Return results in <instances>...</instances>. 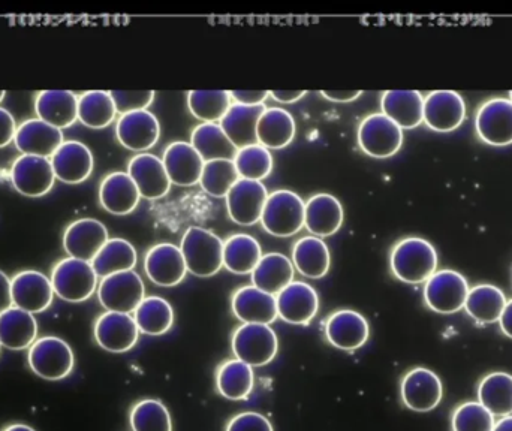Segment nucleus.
<instances>
[{"label": "nucleus", "instance_id": "obj_1", "mask_svg": "<svg viewBox=\"0 0 512 431\" xmlns=\"http://www.w3.org/2000/svg\"><path fill=\"white\" fill-rule=\"evenodd\" d=\"M390 265L396 279L411 285H420L436 273L438 252L424 238H403L391 252Z\"/></svg>", "mask_w": 512, "mask_h": 431}, {"label": "nucleus", "instance_id": "obj_2", "mask_svg": "<svg viewBox=\"0 0 512 431\" xmlns=\"http://www.w3.org/2000/svg\"><path fill=\"white\" fill-rule=\"evenodd\" d=\"M188 271L197 277H212L224 267V241L209 229L191 226L180 243Z\"/></svg>", "mask_w": 512, "mask_h": 431}, {"label": "nucleus", "instance_id": "obj_3", "mask_svg": "<svg viewBox=\"0 0 512 431\" xmlns=\"http://www.w3.org/2000/svg\"><path fill=\"white\" fill-rule=\"evenodd\" d=\"M54 295L66 303H83L98 291V274L92 264L75 258H65L51 271Z\"/></svg>", "mask_w": 512, "mask_h": 431}, {"label": "nucleus", "instance_id": "obj_4", "mask_svg": "<svg viewBox=\"0 0 512 431\" xmlns=\"http://www.w3.org/2000/svg\"><path fill=\"white\" fill-rule=\"evenodd\" d=\"M27 363L30 370L45 381L68 378L74 370L75 357L71 346L56 336L36 339L29 348Z\"/></svg>", "mask_w": 512, "mask_h": 431}, {"label": "nucleus", "instance_id": "obj_5", "mask_svg": "<svg viewBox=\"0 0 512 431\" xmlns=\"http://www.w3.org/2000/svg\"><path fill=\"white\" fill-rule=\"evenodd\" d=\"M233 354L237 360L254 367H264L276 358L279 339L270 325L243 324L234 331Z\"/></svg>", "mask_w": 512, "mask_h": 431}, {"label": "nucleus", "instance_id": "obj_6", "mask_svg": "<svg viewBox=\"0 0 512 431\" xmlns=\"http://www.w3.org/2000/svg\"><path fill=\"white\" fill-rule=\"evenodd\" d=\"M306 203L292 191H274L268 194L261 223L274 237H291L304 226Z\"/></svg>", "mask_w": 512, "mask_h": 431}, {"label": "nucleus", "instance_id": "obj_7", "mask_svg": "<svg viewBox=\"0 0 512 431\" xmlns=\"http://www.w3.org/2000/svg\"><path fill=\"white\" fill-rule=\"evenodd\" d=\"M98 298L107 312L134 313L146 298V288L140 274L134 270L111 274L101 279Z\"/></svg>", "mask_w": 512, "mask_h": 431}, {"label": "nucleus", "instance_id": "obj_8", "mask_svg": "<svg viewBox=\"0 0 512 431\" xmlns=\"http://www.w3.org/2000/svg\"><path fill=\"white\" fill-rule=\"evenodd\" d=\"M469 283L454 270L436 271L424 285V301L433 312L453 315L465 309Z\"/></svg>", "mask_w": 512, "mask_h": 431}, {"label": "nucleus", "instance_id": "obj_9", "mask_svg": "<svg viewBox=\"0 0 512 431\" xmlns=\"http://www.w3.org/2000/svg\"><path fill=\"white\" fill-rule=\"evenodd\" d=\"M358 144L370 158H391L402 147L403 131L384 114H372L358 128Z\"/></svg>", "mask_w": 512, "mask_h": 431}, {"label": "nucleus", "instance_id": "obj_10", "mask_svg": "<svg viewBox=\"0 0 512 431\" xmlns=\"http://www.w3.org/2000/svg\"><path fill=\"white\" fill-rule=\"evenodd\" d=\"M403 405L415 412L438 408L444 396L441 378L432 370L417 367L406 373L400 384Z\"/></svg>", "mask_w": 512, "mask_h": 431}, {"label": "nucleus", "instance_id": "obj_11", "mask_svg": "<svg viewBox=\"0 0 512 431\" xmlns=\"http://www.w3.org/2000/svg\"><path fill=\"white\" fill-rule=\"evenodd\" d=\"M54 180L56 176H54L50 159L21 155L12 164V186L24 197H44L53 189Z\"/></svg>", "mask_w": 512, "mask_h": 431}, {"label": "nucleus", "instance_id": "obj_12", "mask_svg": "<svg viewBox=\"0 0 512 431\" xmlns=\"http://www.w3.org/2000/svg\"><path fill=\"white\" fill-rule=\"evenodd\" d=\"M95 340L105 351L123 354L131 351L140 339L134 316L128 313L105 312L96 319Z\"/></svg>", "mask_w": 512, "mask_h": 431}, {"label": "nucleus", "instance_id": "obj_13", "mask_svg": "<svg viewBox=\"0 0 512 431\" xmlns=\"http://www.w3.org/2000/svg\"><path fill=\"white\" fill-rule=\"evenodd\" d=\"M12 303L24 312L42 313L51 306L54 289L45 274L24 270L11 279Z\"/></svg>", "mask_w": 512, "mask_h": 431}, {"label": "nucleus", "instance_id": "obj_14", "mask_svg": "<svg viewBox=\"0 0 512 431\" xmlns=\"http://www.w3.org/2000/svg\"><path fill=\"white\" fill-rule=\"evenodd\" d=\"M466 119V104L460 93L436 90L424 98V123L432 131H456Z\"/></svg>", "mask_w": 512, "mask_h": 431}, {"label": "nucleus", "instance_id": "obj_15", "mask_svg": "<svg viewBox=\"0 0 512 431\" xmlns=\"http://www.w3.org/2000/svg\"><path fill=\"white\" fill-rule=\"evenodd\" d=\"M478 137L486 144L505 147L512 144V102L510 99L493 98L481 105L477 113Z\"/></svg>", "mask_w": 512, "mask_h": 431}, {"label": "nucleus", "instance_id": "obj_16", "mask_svg": "<svg viewBox=\"0 0 512 431\" xmlns=\"http://www.w3.org/2000/svg\"><path fill=\"white\" fill-rule=\"evenodd\" d=\"M267 198V188L262 182L239 179L227 195L228 215L237 225H255L261 222Z\"/></svg>", "mask_w": 512, "mask_h": 431}, {"label": "nucleus", "instance_id": "obj_17", "mask_svg": "<svg viewBox=\"0 0 512 431\" xmlns=\"http://www.w3.org/2000/svg\"><path fill=\"white\" fill-rule=\"evenodd\" d=\"M144 270L147 277L162 288L180 285L188 273L182 250L171 243L152 247L144 258Z\"/></svg>", "mask_w": 512, "mask_h": 431}, {"label": "nucleus", "instance_id": "obj_18", "mask_svg": "<svg viewBox=\"0 0 512 431\" xmlns=\"http://www.w3.org/2000/svg\"><path fill=\"white\" fill-rule=\"evenodd\" d=\"M119 143L132 152H146L161 137V125L149 110L134 111L119 117L116 125Z\"/></svg>", "mask_w": 512, "mask_h": 431}, {"label": "nucleus", "instance_id": "obj_19", "mask_svg": "<svg viewBox=\"0 0 512 431\" xmlns=\"http://www.w3.org/2000/svg\"><path fill=\"white\" fill-rule=\"evenodd\" d=\"M277 316L286 324L309 325L319 310L318 292L304 282H292L276 295Z\"/></svg>", "mask_w": 512, "mask_h": 431}, {"label": "nucleus", "instance_id": "obj_20", "mask_svg": "<svg viewBox=\"0 0 512 431\" xmlns=\"http://www.w3.org/2000/svg\"><path fill=\"white\" fill-rule=\"evenodd\" d=\"M50 162L56 179L66 185L86 182L95 167L89 147L75 140L63 141Z\"/></svg>", "mask_w": 512, "mask_h": 431}, {"label": "nucleus", "instance_id": "obj_21", "mask_svg": "<svg viewBox=\"0 0 512 431\" xmlns=\"http://www.w3.org/2000/svg\"><path fill=\"white\" fill-rule=\"evenodd\" d=\"M325 336L334 348L357 351L369 340V322L355 310H337L325 322Z\"/></svg>", "mask_w": 512, "mask_h": 431}, {"label": "nucleus", "instance_id": "obj_22", "mask_svg": "<svg viewBox=\"0 0 512 431\" xmlns=\"http://www.w3.org/2000/svg\"><path fill=\"white\" fill-rule=\"evenodd\" d=\"M108 240L104 223L96 219H78L66 228L63 249L69 258L92 262Z\"/></svg>", "mask_w": 512, "mask_h": 431}, {"label": "nucleus", "instance_id": "obj_23", "mask_svg": "<svg viewBox=\"0 0 512 431\" xmlns=\"http://www.w3.org/2000/svg\"><path fill=\"white\" fill-rule=\"evenodd\" d=\"M140 191L141 198L161 200L170 192L171 183L164 162L152 153H140L129 161L128 171Z\"/></svg>", "mask_w": 512, "mask_h": 431}, {"label": "nucleus", "instance_id": "obj_24", "mask_svg": "<svg viewBox=\"0 0 512 431\" xmlns=\"http://www.w3.org/2000/svg\"><path fill=\"white\" fill-rule=\"evenodd\" d=\"M63 132L39 119H29L17 126L14 144L21 155L51 158L63 144Z\"/></svg>", "mask_w": 512, "mask_h": 431}, {"label": "nucleus", "instance_id": "obj_25", "mask_svg": "<svg viewBox=\"0 0 512 431\" xmlns=\"http://www.w3.org/2000/svg\"><path fill=\"white\" fill-rule=\"evenodd\" d=\"M165 170L173 185L189 188L200 183L203 174L204 159L191 143L176 141L165 149L162 156Z\"/></svg>", "mask_w": 512, "mask_h": 431}, {"label": "nucleus", "instance_id": "obj_26", "mask_svg": "<svg viewBox=\"0 0 512 431\" xmlns=\"http://www.w3.org/2000/svg\"><path fill=\"white\" fill-rule=\"evenodd\" d=\"M231 306L234 316L243 324L270 325L279 318L276 297L254 285L237 289L233 294Z\"/></svg>", "mask_w": 512, "mask_h": 431}, {"label": "nucleus", "instance_id": "obj_27", "mask_svg": "<svg viewBox=\"0 0 512 431\" xmlns=\"http://www.w3.org/2000/svg\"><path fill=\"white\" fill-rule=\"evenodd\" d=\"M36 119L54 126L71 128L78 120V96L69 90H42L35 98Z\"/></svg>", "mask_w": 512, "mask_h": 431}, {"label": "nucleus", "instance_id": "obj_28", "mask_svg": "<svg viewBox=\"0 0 512 431\" xmlns=\"http://www.w3.org/2000/svg\"><path fill=\"white\" fill-rule=\"evenodd\" d=\"M140 200V191L128 173L108 174L99 186V203L111 215H129L137 209Z\"/></svg>", "mask_w": 512, "mask_h": 431}, {"label": "nucleus", "instance_id": "obj_29", "mask_svg": "<svg viewBox=\"0 0 512 431\" xmlns=\"http://www.w3.org/2000/svg\"><path fill=\"white\" fill-rule=\"evenodd\" d=\"M381 108L402 131L424 122V98L417 90H388L382 95Z\"/></svg>", "mask_w": 512, "mask_h": 431}, {"label": "nucleus", "instance_id": "obj_30", "mask_svg": "<svg viewBox=\"0 0 512 431\" xmlns=\"http://www.w3.org/2000/svg\"><path fill=\"white\" fill-rule=\"evenodd\" d=\"M342 204L330 194H318L310 198L304 207V226L315 237H330L339 231L343 223Z\"/></svg>", "mask_w": 512, "mask_h": 431}, {"label": "nucleus", "instance_id": "obj_31", "mask_svg": "<svg viewBox=\"0 0 512 431\" xmlns=\"http://www.w3.org/2000/svg\"><path fill=\"white\" fill-rule=\"evenodd\" d=\"M38 339V322L32 313L9 307L0 313V345L9 351H23Z\"/></svg>", "mask_w": 512, "mask_h": 431}, {"label": "nucleus", "instance_id": "obj_32", "mask_svg": "<svg viewBox=\"0 0 512 431\" xmlns=\"http://www.w3.org/2000/svg\"><path fill=\"white\" fill-rule=\"evenodd\" d=\"M265 110H267L265 105L248 107V105L233 104L224 119L219 122L237 150L258 144L256 126Z\"/></svg>", "mask_w": 512, "mask_h": 431}, {"label": "nucleus", "instance_id": "obj_33", "mask_svg": "<svg viewBox=\"0 0 512 431\" xmlns=\"http://www.w3.org/2000/svg\"><path fill=\"white\" fill-rule=\"evenodd\" d=\"M252 283L256 288L276 297L286 286L294 282L295 267L282 253H267L252 271Z\"/></svg>", "mask_w": 512, "mask_h": 431}, {"label": "nucleus", "instance_id": "obj_34", "mask_svg": "<svg viewBox=\"0 0 512 431\" xmlns=\"http://www.w3.org/2000/svg\"><path fill=\"white\" fill-rule=\"evenodd\" d=\"M292 264L304 277L322 279L330 270V250L325 241L315 235L300 238L292 247Z\"/></svg>", "mask_w": 512, "mask_h": 431}, {"label": "nucleus", "instance_id": "obj_35", "mask_svg": "<svg viewBox=\"0 0 512 431\" xmlns=\"http://www.w3.org/2000/svg\"><path fill=\"white\" fill-rule=\"evenodd\" d=\"M258 144L268 150H280L289 146L295 137V120L283 108H267L256 126Z\"/></svg>", "mask_w": 512, "mask_h": 431}, {"label": "nucleus", "instance_id": "obj_36", "mask_svg": "<svg viewBox=\"0 0 512 431\" xmlns=\"http://www.w3.org/2000/svg\"><path fill=\"white\" fill-rule=\"evenodd\" d=\"M255 385L254 369L240 360H228L216 370V388L225 399L239 402L251 396Z\"/></svg>", "mask_w": 512, "mask_h": 431}, {"label": "nucleus", "instance_id": "obj_37", "mask_svg": "<svg viewBox=\"0 0 512 431\" xmlns=\"http://www.w3.org/2000/svg\"><path fill=\"white\" fill-rule=\"evenodd\" d=\"M507 303V297L498 286L477 285L469 289L465 309L478 324H495L501 319Z\"/></svg>", "mask_w": 512, "mask_h": 431}, {"label": "nucleus", "instance_id": "obj_38", "mask_svg": "<svg viewBox=\"0 0 512 431\" xmlns=\"http://www.w3.org/2000/svg\"><path fill=\"white\" fill-rule=\"evenodd\" d=\"M137 261V250L128 240L110 238L90 264L98 277L104 279L111 274L134 270Z\"/></svg>", "mask_w": 512, "mask_h": 431}, {"label": "nucleus", "instance_id": "obj_39", "mask_svg": "<svg viewBox=\"0 0 512 431\" xmlns=\"http://www.w3.org/2000/svg\"><path fill=\"white\" fill-rule=\"evenodd\" d=\"M191 144L204 162L230 159L234 161L237 147L231 143L219 123H201L192 131Z\"/></svg>", "mask_w": 512, "mask_h": 431}, {"label": "nucleus", "instance_id": "obj_40", "mask_svg": "<svg viewBox=\"0 0 512 431\" xmlns=\"http://www.w3.org/2000/svg\"><path fill=\"white\" fill-rule=\"evenodd\" d=\"M261 258V244L252 235L234 234L224 241V267L231 273L252 274Z\"/></svg>", "mask_w": 512, "mask_h": 431}, {"label": "nucleus", "instance_id": "obj_41", "mask_svg": "<svg viewBox=\"0 0 512 431\" xmlns=\"http://www.w3.org/2000/svg\"><path fill=\"white\" fill-rule=\"evenodd\" d=\"M478 402L493 417L512 415V376L505 372L486 376L478 387Z\"/></svg>", "mask_w": 512, "mask_h": 431}, {"label": "nucleus", "instance_id": "obj_42", "mask_svg": "<svg viewBox=\"0 0 512 431\" xmlns=\"http://www.w3.org/2000/svg\"><path fill=\"white\" fill-rule=\"evenodd\" d=\"M134 319L140 333L146 336H162L173 327V306L164 298L150 295L141 301L134 312Z\"/></svg>", "mask_w": 512, "mask_h": 431}, {"label": "nucleus", "instance_id": "obj_43", "mask_svg": "<svg viewBox=\"0 0 512 431\" xmlns=\"http://www.w3.org/2000/svg\"><path fill=\"white\" fill-rule=\"evenodd\" d=\"M117 110L110 92L89 90L78 96V120L90 129H104L116 120Z\"/></svg>", "mask_w": 512, "mask_h": 431}, {"label": "nucleus", "instance_id": "obj_44", "mask_svg": "<svg viewBox=\"0 0 512 431\" xmlns=\"http://www.w3.org/2000/svg\"><path fill=\"white\" fill-rule=\"evenodd\" d=\"M233 105L227 90H191L188 93V107L192 116L203 123H219Z\"/></svg>", "mask_w": 512, "mask_h": 431}, {"label": "nucleus", "instance_id": "obj_45", "mask_svg": "<svg viewBox=\"0 0 512 431\" xmlns=\"http://www.w3.org/2000/svg\"><path fill=\"white\" fill-rule=\"evenodd\" d=\"M132 431H173V418L161 400H141L129 415Z\"/></svg>", "mask_w": 512, "mask_h": 431}, {"label": "nucleus", "instance_id": "obj_46", "mask_svg": "<svg viewBox=\"0 0 512 431\" xmlns=\"http://www.w3.org/2000/svg\"><path fill=\"white\" fill-rule=\"evenodd\" d=\"M240 179L234 161L218 159L204 164L200 185L204 192L215 198H227L237 180Z\"/></svg>", "mask_w": 512, "mask_h": 431}, {"label": "nucleus", "instance_id": "obj_47", "mask_svg": "<svg viewBox=\"0 0 512 431\" xmlns=\"http://www.w3.org/2000/svg\"><path fill=\"white\" fill-rule=\"evenodd\" d=\"M234 165H236L240 179L261 182L265 177L270 176L271 170H273V156H271L270 150L265 149L261 144H255V146L237 150Z\"/></svg>", "mask_w": 512, "mask_h": 431}, {"label": "nucleus", "instance_id": "obj_48", "mask_svg": "<svg viewBox=\"0 0 512 431\" xmlns=\"http://www.w3.org/2000/svg\"><path fill=\"white\" fill-rule=\"evenodd\" d=\"M453 431H493L495 417L480 402H468L454 411Z\"/></svg>", "mask_w": 512, "mask_h": 431}, {"label": "nucleus", "instance_id": "obj_49", "mask_svg": "<svg viewBox=\"0 0 512 431\" xmlns=\"http://www.w3.org/2000/svg\"><path fill=\"white\" fill-rule=\"evenodd\" d=\"M110 95L120 116L147 110L155 99L153 90H111Z\"/></svg>", "mask_w": 512, "mask_h": 431}, {"label": "nucleus", "instance_id": "obj_50", "mask_svg": "<svg viewBox=\"0 0 512 431\" xmlns=\"http://www.w3.org/2000/svg\"><path fill=\"white\" fill-rule=\"evenodd\" d=\"M225 431H274L270 420L258 412H243L228 423Z\"/></svg>", "mask_w": 512, "mask_h": 431}, {"label": "nucleus", "instance_id": "obj_51", "mask_svg": "<svg viewBox=\"0 0 512 431\" xmlns=\"http://www.w3.org/2000/svg\"><path fill=\"white\" fill-rule=\"evenodd\" d=\"M230 95L233 104L256 107V105H264L265 99L270 96V92L268 90H233Z\"/></svg>", "mask_w": 512, "mask_h": 431}, {"label": "nucleus", "instance_id": "obj_52", "mask_svg": "<svg viewBox=\"0 0 512 431\" xmlns=\"http://www.w3.org/2000/svg\"><path fill=\"white\" fill-rule=\"evenodd\" d=\"M15 132L17 125L14 116L5 108H0V149L14 143Z\"/></svg>", "mask_w": 512, "mask_h": 431}, {"label": "nucleus", "instance_id": "obj_53", "mask_svg": "<svg viewBox=\"0 0 512 431\" xmlns=\"http://www.w3.org/2000/svg\"><path fill=\"white\" fill-rule=\"evenodd\" d=\"M14 306L12 303L11 279L0 271V313Z\"/></svg>", "mask_w": 512, "mask_h": 431}, {"label": "nucleus", "instance_id": "obj_54", "mask_svg": "<svg viewBox=\"0 0 512 431\" xmlns=\"http://www.w3.org/2000/svg\"><path fill=\"white\" fill-rule=\"evenodd\" d=\"M361 90H342V92H336V90H322L321 95L324 96L328 101L333 102H352L355 99L360 98Z\"/></svg>", "mask_w": 512, "mask_h": 431}, {"label": "nucleus", "instance_id": "obj_55", "mask_svg": "<svg viewBox=\"0 0 512 431\" xmlns=\"http://www.w3.org/2000/svg\"><path fill=\"white\" fill-rule=\"evenodd\" d=\"M306 90H271L270 96L280 104H292L306 96Z\"/></svg>", "mask_w": 512, "mask_h": 431}, {"label": "nucleus", "instance_id": "obj_56", "mask_svg": "<svg viewBox=\"0 0 512 431\" xmlns=\"http://www.w3.org/2000/svg\"><path fill=\"white\" fill-rule=\"evenodd\" d=\"M499 325H501L502 333L512 339V300H508L501 319H499Z\"/></svg>", "mask_w": 512, "mask_h": 431}, {"label": "nucleus", "instance_id": "obj_57", "mask_svg": "<svg viewBox=\"0 0 512 431\" xmlns=\"http://www.w3.org/2000/svg\"><path fill=\"white\" fill-rule=\"evenodd\" d=\"M493 431H512V415H508V417H502L498 423H495Z\"/></svg>", "mask_w": 512, "mask_h": 431}, {"label": "nucleus", "instance_id": "obj_58", "mask_svg": "<svg viewBox=\"0 0 512 431\" xmlns=\"http://www.w3.org/2000/svg\"><path fill=\"white\" fill-rule=\"evenodd\" d=\"M2 431H36L33 427L26 426V424H11L6 426Z\"/></svg>", "mask_w": 512, "mask_h": 431}, {"label": "nucleus", "instance_id": "obj_59", "mask_svg": "<svg viewBox=\"0 0 512 431\" xmlns=\"http://www.w3.org/2000/svg\"><path fill=\"white\" fill-rule=\"evenodd\" d=\"M6 92L5 90H0V102L3 101V98H5Z\"/></svg>", "mask_w": 512, "mask_h": 431}, {"label": "nucleus", "instance_id": "obj_60", "mask_svg": "<svg viewBox=\"0 0 512 431\" xmlns=\"http://www.w3.org/2000/svg\"><path fill=\"white\" fill-rule=\"evenodd\" d=\"M510 101L512 102V90L510 92Z\"/></svg>", "mask_w": 512, "mask_h": 431}, {"label": "nucleus", "instance_id": "obj_61", "mask_svg": "<svg viewBox=\"0 0 512 431\" xmlns=\"http://www.w3.org/2000/svg\"><path fill=\"white\" fill-rule=\"evenodd\" d=\"M0 348H2V345H0Z\"/></svg>", "mask_w": 512, "mask_h": 431}]
</instances>
